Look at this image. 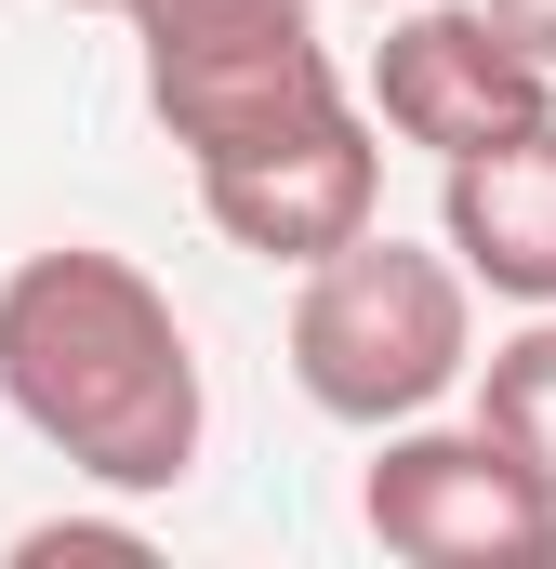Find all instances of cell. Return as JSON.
Segmentation results:
<instances>
[{
  "instance_id": "6da1fadb",
  "label": "cell",
  "mask_w": 556,
  "mask_h": 569,
  "mask_svg": "<svg viewBox=\"0 0 556 569\" xmlns=\"http://www.w3.org/2000/svg\"><path fill=\"white\" fill-rule=\"evenodd\" d=\"M0 411L93 490H186L212 437V385L172 291L133 252L53 239L0 279Z\"/></svg>"
},
{
  "instance_id": "7a4b0ae2",
  "label": "cell",
  "mask_w": 556,
  "mask_h": 569,
  "mask_svg": "<svg viewBox=\"0 0 556 569\" xmlns=\"http://www.w3.org/2000/svg\"><path fill=\"white\" fill-rule=\"evenodd\" d=\"M464 371H477V279H464L450 239L424 252L398 226H371V239L305 266V291H291V385L331 425H371V437L424 425Z\"/></svg>"
},
{
  "instance_id": "3957f363",
  "label": "cell",
  "mask_w": 556,
  "mask_h": 569,
  "mask_svg": "<svg viewBox=\"0 0 556 569\" xmlns=\"http://www.w3.org/2000/svg\"><path fill=\"white\" fill-rule=\"evenodd\" d=\"M133 40H146V107L186 146V172L358 107L318 40V0H133Z\"/></svg>"
},
{
  "instance_id": "277c9868",
  "label": "cell",
  "mask_w": 556,
  "mask_h": 569,
  "mask_svg": "<svg viewBox=\"0 0 556 569\" xmlns=\"http://www.w3.org/2000/svg\"><path fill=\"white\" fill-rule=\"evenodd\" d=\"M358 530L411 569H556V490L490 425H385Z\"/></svg>"
},
{
  "instance_id": "5b68a950",
  "label": "cell",
  "mask_w": 556,
  "mask_h": 569,
  "mask_svg": "<svg viewBox=\"0 0 556 569\" xmlns=\"http://www.w3.org/2000/svg\"><path fill=\"white\" fill-rule=\"evenodd\" d=\"M371 120L450 172V159H477V146L556 120V67L490 13V0H398V27H385V53H371Z\"/></svg>"
},
{
  "instance_id": "8992f818",
  "label": "cell",
  "mask_w": 556,
  "mask_h": 569,
  "mask_svg": "<svg viewBox=\"0 0 556 569\" xmlns=\"http://www.w3.org/2000/svg\"><path fill=\"white\" fill-rule=\"evenodd\" d=\"M199 212H212L252 266H291V279H305L318 252H345V239L385 226V133H371L358 107H331V120L252 146V159H212V172H199Z\"/></svg>"
},
{
  "instance_id": "52a82bcc",
  "label": "cell",
  "mask_w": 556,
  "mask_h": 569,
  "mask_svg": "<svg viewBox=\"0 0 556 569\" xmlns=\"http://www.w3.org/2000/svg\"><path fill=\"white\" fill-rule=\"evenodd\" d=\"M437 239L464 252L477 291L556 305V120L477 146V159H450V186H437Z\"/></svg>"
},
{
  "instance_id": "ba28073f",
  "label": "cell",
  "mask_w": 556,
  "mask_h": 569,
  "mask_svg": "<svg viewBox=\"0 0 556 569\" xmlns=\"http://www.w3.org/2000/svg\"><path fill=\"white\" fill-rule=\"evenodd\" d=\"M477 425L556 490V305H530L517 345H490V371H477Z\"/></svg>"
},
{
  "instance_id": "9c48e42d",
  "label": "cell",
  "mask_w": 556,
  "mask_h": 569,
  "mask_svg": "<svg viewBox=\"0 0 556 569\" xmlns=\"http://www.w3.org/2000/svg\"><path fill=\"white\" fill-rule=\"evenodd\" d=\"M490 13H504V27H517V40H530V53L556 67V0H490Z\"/></svg>"
},
{
  "instance_id": "30bf717a",
  "label": "cell",
  "mask_w": 556,
  "mask_h": 569,
  "mask_svg": "<svg viewBox=\"0 0 556 569\" xmlns=\"http://www.w3.org/2000/svg\"><path fill=\"white\" fill-rule=\"evenodd\" d=\"M67 13H133V0H67Z\"/></svg>"
},
{
  "instance_id": "8fae6325",
  "label": "cell",
  "mask_w": 556,
  "mask_h": 569,
  "mask_svg": "<svg viewBox=\"0 0 556 569\" xmlns=\"http://www.w3.org/2000/svg\"><path fill=\"white\" fill-rule=\"evenodd\" d=\"M371 13H398V0H371Z\"/></svg>"
}]
</instances>
